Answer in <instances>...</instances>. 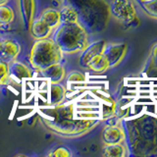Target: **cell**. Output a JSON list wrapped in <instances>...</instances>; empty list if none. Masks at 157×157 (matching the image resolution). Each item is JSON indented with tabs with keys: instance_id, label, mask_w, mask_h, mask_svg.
I'll list each match as a JSON object with an SVG mask.
<instances>
[{
	"instance_id": "1",
	"label": "cell",
	"mask_w": 157,
	"mask_h": 157,
	"mask_svg": "<svg viewBox=\"0 0 157 157\" xmlns=\"http://www.w3.org/2000/svg\"><path fill=\"white\" fill-rule=\"evenodd\" d=\"M41 120L49 130L65 137L80 136L95 127L97 121L93 119L75 118L74 104H57L45 107L39 111Z\"/></svg>"
},
{
	"instance_id": "2",
	"label": "cell",
	"mask_w": 157,
	"mask_h": 157,
	"mask_svg": "<svg viewBox=\"0 0 157 157\" xmlns=\"http://www.w3.org/2000/svg\"><path fill=\"white\" fill-rule=\"evenodd\" d=\"M53 40L64 54L82 52L88 45L87 33L78 22L60 24V26L56 28Z\"/></svg>"
},
{
	"instance_id": "3",
	"label": "cell",
	"mask_w": 157,
	"mask_h": 157,
	"mask_svg": "<svg viewBox=\"0 0 157 157\" xmlns=\"http://www.w3.org/2000/svg\"><path fill=\"white\" fill-rule=\"evenodd\" d=\"M64 53L53 39H37L29 53V64L33 70L41 72L48 66L60 63Z\"/></svg>"
},
{
	"instance_id": "4",
	"label": "cell",
	"mask_w": 157,
	"mask_h": 157,
	"mask_svg": "<svg viewBox=\"0 0 157 157\" xmlns=\"http://www.w3.org/2000/svg\"><path fill=\"white\" fill-rule=\"evenodd\" d=\"M110 10L113 17L125 24L132 22L136 17L135 9L128 0H113Z\"/></svg>"
},
{
	"instance_id": "5",
	"label": "cell",
	"mask_w": 157,
	"mask_h": 157,
	"mask_svg": "<svg viewBox=\"0 0 157 157\" xmlns=\"http://www.w3.org/2000/svg\"><path fill=\"white\" fill-rule=\"evenodd\" d=\"M126 50H127V45L125 43L105 44V47L103 49L102 54L107 60L109 68L114 67L121 62V60L125 56Z\"/></svg>"
},
{
	"instance_id": "6",
	"label": "cell",
	"mask_w": 157,
	"mask_h": 157,
	"mask_svg": "<svg viewBox=\"0 0 157 157\" xmlns=\"http://www.w3.org/2000/svg\"><path fill=\"white\" fill-rule=\"evenodd\" d=\"M21 52V45L11 38L3 39L0 41V61L12 63L17 59Z\"/></svg>"
},
{
	"instance_id": "7",
	"label": "cell",
	"mask_w": 157,
	"mask_h": 157,
	"mask_svg": "<svg viewBox=\"0 0 157 157\" xmlns=\"http://www.w3.org/2000/svg\"><path fill=\"white\" fill-rule=\"evenodd\" d=\"M106 42L104 40H98L92 42L82 51L80 58H78V63L83 68H86L88 63H90L93 58L96 57L103 52V49L105 47Z\"/></svg>"
},
{
	"instance_id": "8",
	"label": "cell",
	"mask_w": 157,
	"mask_h": 157,
	"mask_svg": "<svg viewBox=\"0 0 157 157\" xmlns=\"http://www.w3.org/2000/svg\"><path fill=\"white\" fill-rule=\"evenodd\" d=\"M19 5L24 28L29 31L36 14V0H19Z\"/></svg>"
},
{
	"instance_id": "9",
	"label": "cell",
	"mask_w": 157,
	"mask_h": 157,
	"mask_svg": "<svg viewBox=\"0 0 157 157\" xmlns=\"http://www.w3.org/2000/svg\"><path fill=\"white\" fill-rule=\"evenodd\" d=\"M29 31L31 36L37 40V39L48 38L52 33L53 29L38 18V19H33V21L32 22L31 26L29 28Z\"/></svg>"
},
{
	"instance_id": "10",
	"label": "cell",
	"mask_w": 157,
	"mask_h": 157,
	"mask_svg": "<svg viewBox=\"0 0 157 157\" xmlns=\"http://www.w3.org/2000/svg\"><path fill=\"white\" fill-rule=\"evenodd\" d=\"M125 139L124 132L118 126H107L102 132V140L105 144H121Z\"/></svg>"
},
{
	"instance_id": "11",
	"label": "cell",
	"mask_w": 157,
	"mask_h": 157,
	"mask_svg": "<svg viewBox=\"0 0 157 157\" xmlns=\"http://www.w3.org/2000/svg\"><path fill=\"white\" fill-rule=\"evenodd\" d=\"M40 73L43 78H48L51 82H60L64 80L66 75L65 69L61 65V63L52 64L42 70Z\"/></svg>"
},
{
	"instance_id": "12",
	"label": "cell",
	"mask_w": 157,
	"mask_h": 157,
	"mask_svg": "<svg viewBox=\"0 0 157 157\" xmlns=\"http://www.w3.org/2000/svg\"><path fill=\"white\" fill-rule=\"evenodd\" d=\"M66 88L59 82H51L48 90V102L50 105H57L64 101Z\"/></svg>"
},
{
	"instance_id": "13",
	"label": "cell",
	"mask_w": 157,
	"mask_h": 157,
	"mask_svg": "<svg viewBox=\"0 0 157 157\" xmlns=\"http://www.w3.org/2000/svg\"><path fill=\"white\" fill-rule=\"evenodd\" d=\"M9 73L10 76L18 81L32 78V71L29 70V67L21 62H17L16 60L9 64Z\"/></svg>"
},
{
	"instance_id": "14",
	"label": "cell",
	"mask_w": 157,
	"mask_h": 157,
	"mask_svg": "<svg viewBox=\"0 0 157 157\" xmlns=\"http://www.w3.org/2000/svg\"><path fill=\"white\" fill-rule=\"evenodd\" d=\"M39 19L45 23L48 27L52 29L58 28L61 24L60 20V12L55 9H46L41 13Z\"/></svg>"
},
{
	"instance_id": "15",
	"label": "cell",
	"mask_w": 157,
	"mask_h": 157,
	"mask_svg": "<svg viewBox=\"0 0 157 157\" xmlns=\"http://www.w3.org/2000/svg\"><path fill=\"white\" fill-rule=\"evenodd\" d=\"M60 20L61 24H70L76 23L78 20V14L75 8L72 6H65L60 11Z\"/></svg>"
},
{
	"instance_id": "16",
	"label": "cell",
	"mask_w": 157,
	"mask_h": 157,
	"mask_svg": "<svg viewBox=\"0 0 157 157\" xmlns=\"http://www.w3.org/2000/svg\"><path fill=\"white\" fill-rule=\"evenodd\" d=\"M88 69L90 70L94 71V72H103V71H106L109 66H108V63L107 60L105 59V57L103 56V54H99L97 55L96 57H94L92 60L88 63L87 67Z\"/></svg>"
},
{
	"instance_id": "17",
	"label": "cell",
	"mask_w": 157,
	"mask_h": 157,
	"mask_svg": "<svg viewBox=\"0 0 157 157\" xmlns=\"http://www.w3.org/2000/svg\"><path fill=\"white\" fill-rule=\"evenodd\" d=\"M103 155L107 157H122L125 155V148L121 144H105L103 147Z\"/></svg>"
},
{
	"instance_id": "18",
	"label": "cell",
	"mask_w": 157,
	"mask_h": 157,
	"mask_svg": "<svg viewBox=\"0 0 157 157\" xmlns=\"http://www.w3.org/2000/svg\"><path fill=\"white\" fill-rule=\"evenodd\" d=\"M15 19L13 9L6 4L0 5V26L10 25Z\"/></svg>"
},
{
	"instance_id": "19",
	"label": "cell",
	"mask_w": 157,
	"mask_h": 157,
	"mask_svg": "<svg viewBox=\"0 0 157 157\" xmlns=\"http://www.w3.org/2000/svg\"><path fill=\"white\" fill-rule=\"evenodd\" d=\"M10 77L9 73V64L3 61H0V85L3 86L7 83Z\"/></svg>"
},
{
	"instance_id": "20",
	"label": "cell",
	"mask_w": 157,
	"mask_h": 157,
	"mask_svg": "<svg viewBox=\"0 0 157 157\" xmlns=\"http://www.w3.org/2000/svg\"><path fill=\"white\" fill-rule=\"evenodd\" d=\"M48 156H53V157H71L72 153L69 148L65 146H58L56 147L53 151L50 153H48Z\"/></svg>"
},
{
	"instance_id": "21",
	"label": "cell",
	"mask_w": 157,
	"mask_h": 157,
	"mask_svg": "<svg viewBox=\"0 0 157 157\" xmlns=\"http://www.w3.org/2000/svg\"><path fill=\"white\" fill-rule=\"evenodd\" d=\"M85 76L83 74L78 72V71H73L68 75L67 81L68 82H83L85 81Z\"/></svg>"
},
{
	"instance_id": "22",
	"label": "cell",
	"mask_w": 157,
	"mask_h": 157,
	"mask_svg": "<svg viewBox=\"0 0 157 157\" xmlns=\"http://www.w3.org/2000/svg\"><path fill=\"white\" fill-rule=\"evenodd\" d=\"M9 0H0V5H3V4H6Z\"/></svg>"
}]
</instances>
